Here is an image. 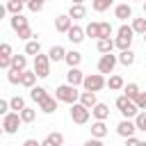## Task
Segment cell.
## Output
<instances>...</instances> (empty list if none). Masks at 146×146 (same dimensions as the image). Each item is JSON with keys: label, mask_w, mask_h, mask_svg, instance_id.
<instances>
[{"label": "cell", "mask_w": 146, "mask_h": 146, "mask_svg": "<svg viewBox=\"0 0 146 146\" xmlns=\"http://www.w3.org/2000/svg\"><path fill=\"white\" fill-rule=\"evenodd\" d=\"M80 94L82 91H78V87H73V84H59L57 89H55V98L59 100V103H68V105H73V103H78L80 100Z\"/></svg>", "instance_id": "cell-1"}, {"label": "cell", "mask_w": 146, "mask_h": 146, "mask_svg": "<svg viewBox=\"0 0 146 146\" xmlns=\"http://www.w3.org/2000/svg\"><path fill=\"white\" fill-rule=\"evenodd\" d=\"M116 107H119V112L123 114V119H132V116H137V114L141 112V110L137 107V103H135L132 98H128L125 94L116 98Z\"/></svg>", "instance_id": "cell-2"}, {"label": "cell", "mask_w": 146, "mask_h": 146, "mask_svg": "<svg viewBox=\"0 0 146 146\" xmlns=\"http://www.w3.org/2000/svg\"><path fill=\"white\" fill-rule=\"evenodd\" d=\"M132 36H135L132 25H121L119 32H116V39H114L116 48H119V50H128V48L132 46Z\"/></svg>", "instance_id": "cell-3"}, {"label": "cell", "mask_w": 146, "mask_h": 146, "mask_svg": "<svg viewBox=\"0 0 146 146\" xmlns=\"http://www.w3.org/2000/svg\"><path fill=\"white\" fill-rule=\"evenodd\" d=\"M82 87H84V91H100L103 87H107V80L103 73H91V75H84Z\"/></svg>", "instance_id": "cell-4"}, {"label": "cell", "mask_w": 146, "mask_h": 146, "mask_svg": "<svg viewBox=\"0 0 146 146\" xmlns=\"http://www.w3.org/2000/svg\"><path fill=\"white\" fill-rule=\"evenodd\" d=\"M89 116H91V110H89V107H84L80 100L71 105V119H73V123H78V125H84V123L89 121Z\"/></svg>", "instance_id": "cell-5"}, {"label": "cell", "mask_w": 146, "mask_h": 146, "mask_svg": "<svg viewBox=\"0 0 146 146\" xmlns=\"http://www.w3.org/2000/svg\"><path fill=\"white\" fill-rule=\"evenodd\" d=\"M21 123H23L21 112H9V114H5V116H2V130H5L7 135L18 132V125H21Z\"/></svg>", "instance_id": "cell-6"}, {"label": "cell", "mask_w": 146, "mask_h": 146, "mask_svg": "<svg viewBox=\"0 0 146 146\" xmlns=\"http://www.w3.org/2000/svg\"><path fill=\"white\" fill-rule=\"evenodd\" d=\"M119 64V55H112V52H105V55H100V59H98V73H114V66Z\"/></svg>", "instance_id": "cell-7"}, {"label": "cell", "mask_w": 146, "mask_h": 146, "mask_svg": "<svg viewBox=\"0 0 146 146\" xmlns=\"http://www.w3.org/2000/svg\"><path fill=\"white\" fill-rule=\"evenodd\" d=\"M34 73L39 78H48L50 75V57L48 55H34Z\"/></svg>", "instance_id": "cell-8"}, {"label": "cell", "mask_w": 146, "mask_h": 146, "mask_svg": "<svg viewBox=\"0 0 146 146\" xmlns=\"http://www.w3.org/2000/svg\"><path fill=\"white\" fill-rule=\"evenodd\" d=\"M135 130H137V123L135 121H130V119H123L119 125H116V132L125 139V137H132L135 135Z\"/></svg>", "instance_id": "cell-9"}, {"label": "cell", "mask_w": 146, "mask_h": 146, "mask_svg": "<svg viewBox=\"0 0 146 146\" xmlns=\"http://www.w3.org/2000/svg\"><path fill=\"white\" fill-rule=\"evenodd\" d=\"M71 27H73V18H71L68 14H62V16H57V18H55V30H57V32L66 34Z\"/></svg>", "instance_id": "cell-10"}, {"label": "cell", "mask_w": 146, "mask_h": 146, "mask_svg": "<svg viewBox=\"0 0 146 146\" xmlns=\"http://www.w3.org/2000/svg\"><path fill=\"white\" fill-rule=\"evenodd\" d=\"M84 36H87V32H84L80 25H73V27L66 32V39H68L71 43H82V41H84Z\"/></svg>", "instance_id": "cell-11"}, {"label": "cell", "mask_w": 146, "mask_h": 146, "mask_svg": "<svg viewBox=\"0 0 146 146\" xmlns=\"http://www.w3.org/2000/svg\"><path fill=\"white\" fill-rule=\"evenodd\" d=\"M114 16H116L119 21H128V18H132V7H130L128 2H121V5L114 7Z\"/></svg>", "instance_id": "cell-12"}, {"label": "cell", "mask_w": 146, "mask_h": 146, "mask_svg": "<svg viewBox=\"0 0 146 146\" xmlns=\"http://www.w3.org/2000/svg\"><path fill=\"white\" fill-rule=\"evenodd\" d=\"M66 82H68V84H73V87L82 84V82H84V75H82V71H80L78 66L68 68V73H66Z\"/></svg>", "instance_id": "cell-13"}, {"label": "cell", "mask_w": 146, "mask_h": 146, "mask_svg": "<svg viewBox=\"0 0 146 146\" xmlns=\"http://www.w3.org/2000/svg\"><path fill=\"white\" fill-rule=\"evenodd\" d=\"M80 103H82L84 107H89V110H94V107L98 105V98H96V91H82V94H80Z\"/></svg>", "instance_id": "cell-14"}, {"label": "cell", "mask_w": 146, "mask_h": 146, "mask_svg": "<svg viewBox=\"0 0 146 146\" xmlns=\"http://www.w3.org/2000/svg\"><path fill=\"white\" fill-rule=\"evenodd\" d=\"M91 114L96 116V121H107V119H110V107H107L105 103H98V105L91 110Z\"/></svg>", "instance_id": "cell-15"}, {"label": "cell", "mask_w": 146, "mask_h": 146, "mask_svg": "<svg viewBox=\"0 0 146 146\" xmlns=\"http://www.w3.org/2000/svg\"><path fill=\"white\" fill-rule=\"evenodd\" d=\"M107 132H110V130H107L105 121H94V123H91V137L105 139V135H107Z\"/></svg>", "instance_id": "cell-16"}, {"label": "cell", "mask_w": 146, "mask_h": 146, "mask_svg": "<svg viewBox=\"0 0 146 146\" xmlns=\"http://www.w3.org/2000/svg\"><path fill=\"white\" fill-rule=\"evenodd\" d=\"M48 57H50V62H64V59H66L64 46H52V48L48 50Z\"/></svg>", "instance_id": "cell-17"}, {"label": "cell", "mask_w": 146, "mask_h": 146, "mask_svg": "<svg viewBox=\"0 0 146 146\" xmlns=\"http://www.w3.org/2000/svg\"><path fill=\"white\" fill-rule=\"evenodd\" d=\"M36 78H39V75L34 73V68H32V71H27V68H25V71H23V75H21V84H23V87H27V89H32V87H34V82H36Z\"/></svg>", "instance_id": "cell-18"}, {"label": "cell", "mask_w": 146, "mask_h": 146, "mask_svg": "<svg viewBox=\"0 0 146 146\" xmlns=\"http://www.w3.org/2000/svg\"><path fill=\"white\" fill-rule=\"evenodd\" d=\"M57 103H59L57 98H50V96H48L46 100H41V103H39V110H41L43 114H52V112L57 110Z\"/></svg>", "instance_id": "cell-19"}, {"label": "cell", "mask_w": 146, "mask_h": 146, "mask_svg": "<svg viewBox=\"0 0 146 146\" xmlns=\"http://www.w3.org/2000/svg\"><path fill=\"white\" fill-rule=\"evenodd\" d=\"M64 144V135L62 132H50L43 141H41V146H62Z\"/></svg>", "instance_id": "cell-20"}, {"label": "cell", "mask_w": 146, "mask_h": 146, "mask_svg": "<svg viewBox=\"0 0 146 146\" xmlns=\"http://www.w3.org/2000/svg\"><path fill=\"white\" fill-rule=\"evenodd\" d=\"M9 25H11L14 32H18L21 27H25V25H30V23H27V18H25L23 14H14V16L9 18Z\"/></svg>", "instance_id": "cell-21"}, {"label": "cell", "mask_w": 146, "mask_h": 146, "mask_svg": "<svg viewBox=\"0 0 146 146\" xmlns=\"http://www.w3.org/2000/svg\"><path fill=\"white\" fill-rule=\"evenodd\" d=\"M64 62L68 64V68L80 66V62H82V52H78V50H66V59H64Z\"/></svg>", "instance_id": "cell-22"}, {"label": "cell", "mask_w": 146, "mask_h": 146, "mask_svg": "<svg viewBox=\"0 0 146 146\" xmlns=\"http://www.w3.org/2000/svg\"><path fill=\"white\" fill-rule=\"evenodd\" d=\"M68 16H71L73 21H80V18H84V16H87V9H84V5H71V9H68Z\"/></svg>", "instance_id": "cell-23"}, {"label": "cell", "mask_w": 146, "mask_h": 146, "mask_svg": "<svg viewBox=\"0 0 146 146\" xmlns=\"http://www.w3.org/2000/svg\"><path fill=\"white\" fill-rule=\"evenodd\" d=\"M11 68H16V71L23 73V71L27 68V57H25V55H14V57H11Z\"/></svg>", "instance_id": "cell-24"}, {"label": "cell", "mask_w": 146, "mask_h": 146, "mask_svg": "<svg viewBox=\"0 0 146 146\" xmlns=\"http://www.w3.org/2000/svg\"><path fill=\"white\" fill-rule=\"evenodd\" d=\"M30 98H32L34 103H41V100L48 98V91H46L43 87H32V89H30Z\"/></svg>", "instance_id": "cell-25"}, {"label": "cell", "mask_w": 146, "mask_h": 146, "mask_svg": "<svg viewBox=\"0 0 146 146\" xmlns=\"http://www.w3.org/2000/svg\"><path fill=\"white\" fill-rule=\"evenodd\" d=\"M119 64H123V66H132L135 64V52L128 48V50H121V55H119Z\"/></svg>", "instance_id": "cell-26"}, {"label": "cell", "mask_w": 146, "mask_h": 146, "mask_svg": "<svg viewBox=\"0 0 146 146\" xmlns=\"http://www.w3.org/2000/svg\"><path fill=\"white\" fill-rule=\"evenodd\" d=\"M107 87H110V91H119V89H123V87H125V82H123V78H121V75H110Z\"/></svg>", "instance_id": "cell-27"}, {"label": "cell", "mask_w": 146, "mask_h": 146, "mask_svg": "<svg viewBox=\"0 0 146 146\" xmlns=\"http://www.w3.org/2000/svg\"><path fill=\"white\" fill-rule=\"evenodd\" d=\"M5 7H7V11L14 16V14H21V11H23L25 2H23V0H7V5H5Z\"/></svg>", "instance_id": "cell-28"}, {"label": "cell", "mask_w": 146, "mask_h": 146, "mask_svg": "<svg viewBox=\"0 0 146 146\" xmlns=\"http://www.w3.org/2000/svg\"><path fill=\"white\" fill-rule=\"evenodd\" d=\"M116 43L112 41V39H98V43H96V48H98V52H112V48H114Z\"/></svg>", "instance_id": "cell-29"}, {"label": "cell", "mask_w": 146, "mask_h": 146, "mask_svg": "<svg viewBox=\"0 0 146 146\" xmlns=\"http://www.w3.org/2000/svg\"><path fill=\"white\" fill-rule=\"evenodd\" d=\"M39 52H41L39 39H30V41L25 43V55H39Z\"/></svg>", "instance_id": "cell-30"}, {"label": "cell", "mask_w": 146, "mask_h": 146, "mask_svg": "<svg viewBox=\"0 0 146 146\" xmlns=\"http://www.w3.org/2000/svg\"><path fill=\"white\" fill-rule=\"evenodd\" d=\"M123 94H125L128 98H132V100H135V98L141 94V89H139V84H137V82H130V84H125V87H123Z\"/></svg>", "instance_id": "cell-31"}, {"label": "cell", "mask_w": 146, "mask_h": 146, "mask_svg": "<svg viewBox=\"0 0 146 146\" xmlns=\"http://www.w3.org/2000/svg\"><path fill=\"white\" fill-rule=\"evenodd\" d=\"M114 5V0H94V11H98V14H103V11H107L110 7Z\"/></svg>", "instance_id": "cell-32"}, {"label": "cell", "mask_w": 146, "mask_h": 146, "mask_svg": "<svg viewBox=\"0 0 146 146\" xmlns=\"http://www.w3.org/2000/svg\"><path fill=\"white\" fill-rule=\"evenodd\" d=\"M84 32H87V36H91V39H100V23H89V25L84 27Z\"/></svg>", "instance_id": "cell-33"}, {"label": "cell", "mask_w": 146, "mask_h": 146, "mask_svg": "<svg viewBox=\"0 0 146 146\" xmlns=\"http://www.w3.org/2000/svg\"><path fill=\"white\" fill-rule=\"evenodd\" d=\"M9 105H11V110H14V112H21L23 107H27L23 96H14V98H9Z\"/></svg>", "instance_id": "cell-34"}, {"label": "cell", "mask_w": 146, "mask_h": 146, "mask_svg": "<svg viewBox=\"0 0 146 146\" xmlns=\"http://www.w3.org/2000/svg\"><path fill=\"white\" fill-rule=\"evenodd\" d=\"M132 30L135 34H146V18H132Z\"/></svg>", "instance_id": "cell-35"}, {"label": "cell", "mask_w": 146, "mask_h": 146, "mask_svg": "<svg viewBox=\"0 0 146 146\" xmlns=\"http://www.w3.org/2000/svg\"><path fill=\"white\" fill-rule=\"evenodd\" d=\"M34 116H36V112H34L32 107H23V110H21V119H23V123H32Z\"/></svg>", "instance_id": "cell-36"}, {"label": "cell", "mask_w": 146, "mask_h": 146, "mask_svg": "<svg viewBox=\"0 0 146 146\" xmlns=\"http://www.w3.org/2000/svg\"><path fill=\"white\" fill-rule=\"evenodd\" d=\"M21 71H16V68H9L7 71V80H9V84H21Z\"/></svg>", "instance_id": "cell-37"}, {"label": "cell", "mask_w": 146, "mask_h": 146, "mask_svg": "<svg viewBox=\"0 0 146 146\" xmlns=\"http://www.w3.org/2000/svg\"><path fill=\"white\" fill-rule=\"evenodd\" d=\"M135 123H137V130L146 132V110H141V112L135 116Z\"/></svg>", "instance_id": "cell-38"}, {"label": "cell", "mask_w": 146, "mask_h": 146, "mask_svg": "<svg viewBox=\"0 0 146 146\" xmlns=\"http://www.w3.org/2000/svg\"><path fill=\"white\" fill-rule=\"evenodd\" d=\"M16 34H18V39H23V41H30V39L34 36V32H32V27H30V25H25V27H21V30H18Z\"/></svg>", "instance_id": "cell-39"}, {"label": "cell", "mask_w": 146, "mask_h": 146, "mask_svg": "<svg viewBox=\"0 0 146 146\" xmlns=\"http://www.w3.org/2000/svg\"><path fill=\"white\" fill-rule=\"evenodd\" d=\"M110 36H112V25L107 21H103L100 23V39H110Z\"/></svg>", "instance_id": "cell-40"}, {"label": "cell", "mask_w": 146, "mask_h": 146, "mask_svg": "<svg viewBox=\"0 0 146 146\" xmlns=\"http://www.w3.org/2000/svg\"><path fill=\"white\" fill-rule=\"evenodd\" d=\"M43 2H46V0H30V2H27V9H30V11H41V9H43Z\"/></svg>", "instance_id": "cell-41"}, {"label": "cell", "mask_w": 146, "mask_h": 146, "mask_svg": "<svg viewBox=\"0 0 146 146\" xmlns=\"http://www.w3.org/2000/svg\"><path fill=\"white\" fill-rule=\"evenodd\" d=\"M2 57H14V55H11V46H9L7 41L0 46V59H2Z\"/></svg>", "instance_id": "cell-42"}, {"label": "cell", "mask_w": 146, "mask_h": 146, "mask_svg": "<svg viewBox=\"0 0 146 146\" xmlns=\"http://www.w3.org/2000/svg\"><path fill=\"white\" fill-rule=\"evenodd\" d=\"M135 103H137V107H139V110H146V91H141V94L135 98Z\"/></svg>", "instance_id": "cell-43"}, {"label": "cell", "mask_w": 146, "mask_h": 146, "mask_svg": "<svg viewBox=\"0 0 146 146\" xmlns=\"http://www.w3.org/2000/svg\"><path fill=\"white\" fill-rule=\"evenodd\" d=\"M84 146H105V144H103V139H98V137H89V139L84 141Z\"/></svg>", "instance_id": "cell-44"}, {"label": "cell", "mask_w": 146, "mask_h": 146, "mask_svg": "<svg viewBox=\"0 0 146 146\" xmlns=\"http://www.w3.org/2000/svg\"><path fill=\"white\" fill-rule=\"evenodd\" d=\"M139 144H141V141H139L135 135H132V137H125V146H139Z\"/></svg>", "instance_id": "cell-45"}, {"label": "cell", "mask_w": 146, "mask_h": 146, "mask_svg": "<svg viewBox=\"0 0 146 146\" xmlns=\"http://www.w3.org/2000/svg\"><path fill=\"white\" fill-rule=\"evenodd\" d=\"M23 146H41V141H36V139H25Z\"/></svg>", "instance_id": "cell-46"}, {"label": "cell", "mask_w": 146, "mask_h": 146, "mask_svg": "<svg viewBox=\"0 0 146 146\" xmlns=\"http://www.w3.org/2000/svg\"><path fill=\"white\" fill-rule=\"evenodd\" d=\"M84 0H71V5H82Z\"/></svg>", "instance_id": "cell-47"}, {"label": "cell", "mask_w": 146, "mask_h": 146, "mask_svg": "<svg viewBox=\"0 0 146 146\" xmlns=\"http://www.w3.org/2000/svg\"><path fill=\"white\" fill-rule=\"evenodd\" d=\"M139 146H146V141H141V144H139Z\"/></svg>", "instance_id": "cell-48"}, {"label": "cell", "mask_w": 146, "mask_h": 146, "mask_svg": "<svg viewBox=\"0 0 146 146\" xmlns=\"http://www.w3.org/2000/svg\"><path fill=\"white\" fill-rule=\"evenodd\" d=\"M144 14H146V2H144Z\"/></svg>", "instance_id": "cell-49"}, {"label": "cell", "mask_w": 146, "mask_h": 146, "mask_svg": "<svg viewBox=\"0 0 146 146\" xmlns=\"http://www.w3.org/2000/svg\"><path fill=\"white\" fill-rule=\"evenodd\" d=\"M144 46H146V34H144Z\"/></svg>", "instance_id": "cell-50"}, {"label": "cell", "mask_w": 146, "mask_h": 146, "mask_svg": "<svg viewBox=\"0 0 146 146\" xmlns=\"http://www.w3.org/2000/svg\"><path fill=\"white\" fill-rule=\"evenodd\" d=\"M23 2H25V5H27V2H30V0H23Z\"/></svg>", "instance_id": "cell-51"}]
</instances>
